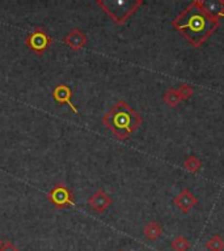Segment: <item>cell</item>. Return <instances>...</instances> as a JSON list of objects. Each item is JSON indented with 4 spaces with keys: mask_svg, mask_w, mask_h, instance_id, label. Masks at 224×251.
<instances>
[{
    "mask_svg": "<svg viewBox=\"0 0 224 251\" xmlns=\"http://www.w3.org/2000/svg\"><path fill=\"white\" fill-rule=\"evenodd\" d=\"M112 204H113V199L102 188L97 190L88 199V205L91 207L93 212H96V214H104Z\"/></svg>",
    "mask_w": 224,
    "mask_h": 251,
    "instance_id": "6",
    "label": "cell"
},
{
    "mask_svg": "<svg viewBox=\"0 0 224 251\" xmlns=\"http://www.w3.org/2000/svg\"><path fill=\"white\" fill-rule=\"evenodd\" d=\"M53 42V37L42 28H34L25 38L26 47L33 51L37 56H41L45 51H47Z\"/></svg>",
    "mask_w": 224,
    "mask_h": 251,
    "instance_id": "4",
    "label": "cell"
},
{
    "mask_svg": "<svg viewBox=\"0 0 224 251\" xmlns=\"http://www.w3.org/2000/svg\"><path fill=\"white\" fill-rule=\"evenodd\" d=\"M0 251H20L11 241H4L0 245Z\"/></svg>",
    "mask_w": 224,
    "mask_h": 251,
    "instance_id": "17",
    "label": "cell"
},
{
    "mask_svg": "<svg viewBox=\"0 0 224 251\" xmlns=\"http://www.w3.org/2000/svg\"><path fill=\"white\" fill-rule=\"evenodd\" d=\"M119 251H122V250H119Z\"/></svg>",
    "mask_w": 224,
    "mask_h": 251,
    "instance_id": "20",
    "label": "cell"
},
{
    "mask_svg": "<svg viewBox=\"0 0 224 251\" xmlns=\"http://www.w3.org/2000/svg\"><path fill=\"white\" fill-rule=\"evenodd\" d=\"M142 117L126 101H117L102 117V123L115 139L125 142L142 125Z\"/></svg>",
    "mask_w": 224,
    "mask_h": 251,
    "instance_id": "2",
    "label": "cell"
},
{
    "mask_svg": "<svg viewBox=\"0 0 224 251\" xmlns=\"http://www.w3.org/2000/svg\"><path fill=\"white\" fill-rule=\"evenodd\" d=\"M96 4L114 24L123 25L143 5V0H97Z\"/></svg>",
    "mask_w": 224,
    "mask_h": 251,
    "instance_id": "3",
    "label": "cell"
},
{
    "mask_svg": "<svg viewBox=\"0 0 224 251\" xmlns=\"http://www.w3.org/2000/svg\"><path fill=\"white\" fill-rule=\"evenodd\" d=\"M163 226L160 225V222L157 221H149L147 222L146 225H144V229H143V234L144 237L149 241H156L161 237L163 234Z\"/></svg>",
    "mask_w": 224,
    "mask_h": 251,
    "instance_id": "10",
    "label": "cell"
},
{
    "mask_svg": "<svg viewBox=\"0 0 224 251\" xmlns=\"http://www.w3.org/2000/svg\"><path fill=\"white\" fill-rule=\"evenodd\" d=\"M172 26L193 47H201L220 26V18L210 15L202 0H194L173 21Z\"/></svg>",
    "mask_w": 224,
    "mask_h": 251,
    "instance_id": "1",
    "label": "cell"
},
{
    "mask_svg": "<svg viewBox=\"0 0 224 251\" xmlns=\"http://www.w3.org/2000/svg\"><path fill=\"white\" fill-rule=\"evenodd\" d=\"M177 92L178 94H180V97H181V100L186 101L189 100V98L194 94V89H193V87L189 85V84H181L177 88Z\"/></svg>",
    "mask_w": 224,
    "mask_h": 251,
    "instance_id": "16",
    "label": "cell"
},
{
    "mask_svg": "<svg viewBox=\"0 0 224 251\" xmlns=\"http://www.w3.org/2000/svg\"><path fill=\"white\" fill-rule=\"evenodd\" d=\"M170 246L173 249L174 251H187L190 249V241L182 235H177L172 239L170 242Z\"/></svg>",
    "mask_w": 224,
    "mask_h": 251,
    "instance_id": "14",
    "label": "cell"
},
{
    "mask_svg": "<svg viewBox=\"0 0 224 251\" xmlns=\"http://www.w3.org/2000/svg\"><path fill=\"white\" fill-rule=\"evenodd\" d=\"M53 98H54L58 104H67L70 106V109L74 111V113L79 115V110L75 105L72 104L71 101V97H72V90L71 88L66 85V84H59V85H56L54 89H53Z\"/></svg>",
    "mask_w": 224,
    "mask_h": 251,
    "instance_id": "8",
    "label": "cell"
},
{
    "mask_svg": "<svg viewBox=\"0 0 224 251\" xmlns=\"http://www.w3.org/2000/svg\"><path fill=\"white\" fill-rule=\"evenodd\" d=\"M184 167L191 174H195L201 170L202 167V161L197 157V156H189L187 159L184 161Z\"/></svg>",
    "mask_w": 224,
    "mask_h": 251,
    "instance_id": "13",
    "label": "cell"
},
{
    "mask_svg": "<svg viewBox=\"0 0 224 251\" xmlns=\"http://www.w3.org/2000/svg\"><path fill=\"white\" fill-rule=\"evenodd\" d=\"M173 203L176 204L182 214H189L191 209L194 208L195 205L198 204V199L195 197L194 194L190 193L189 188H184L180 191L177 197L173 199Z\"/></svg>",
    "mask_w": 224,
    "mask_h": 251,
    "instance_id": "7",
    "label": "cell"
},
{
    "mask_svg": "<svg viewBox=\"0 0 224 251\" xmlns=\"http://www.w3.org/2000/svg\"><path fill=\"white\" fill-rule=\"evenodd\" d=\"M163 100H164V102L169 108H177L178 104L181 102V97H180V94H178L177 89H167L164 92V94H163Z\"/></svg>",
    "mask_w": 224,
    "mask_h": 251,
    "instance_id": "12",
    "label": "cell"
},
{
    "mask_svg": "<svg viewBox=\"0 0 224 251\" xmlns=\"http://www.w3.org/2000/svg\"><path fill=\"white\" fill-rule=\"evenodd\" d=\"M47 200L58 209L75 205V199L71 190L63 183H56L53 186V188L47 193Z\"/></svg>",
    "mask_w": 224,
    "mask_h": 251,
    "instance_id": "5",
    "label": "cell"
},
{
    "mask_svg": "<svg viewBox=\"0 0 224 251\" xmlns=\"http://www.w3.org/2000/svg\"><path fill=\"white\" fill-rule=\"evenodd\" d=\"M222 17H224V15H223V16H222Z\"/></svg>",
    "mask_w": 224,
    "mask_h": 251,
    "instance_id": "19",
    "label": "cell"
},
{
    "mask_svg": "<svg viewBox=\"0 0 224 251\" xmlns=\"http://www.w3.org/2000/svg\"><path fill=\"white\" fill-rule=\"evenodd\" d=\"M203 7L210 15L215 17H222L224 15V0H207L203 1Z\"/></svg>",
    "mask_w": 224,
    "mask_h": 251,
    "instance_id": "11",
    "label": "cell"
},
{
    "mask_svg": "<svg viewBox=\"0 0 224 251\" xmlns=\"http://www.w3.org/2000/svg\"><path fill=\"white\" fill-rule=\"evenodd\" d=\"M205 247L208 251H224V239L220 235H212L207 242L205 243Z\"/></svg>",
    "mask_w": 224,
    "mask_h": 251,
    "instance_id": "15",
    "label": "cell"
},
{
    "mask_svg": "<svg viewBox=\"0 0 224 251\" xmlns=\"http://www.w3.org/2000/svg\"><path fill=\"white\" fill-rule=\"evenodd\" d=\"M64 43L74 51H80L87 45V36L80 29L74 28L70 33L64 37Z\"/></svg>",
    "mask_w": 224,
    "mask_h": 251,
    "instance_id": "9",
    "label": "cell"
},
{
    "mask_svg": "<svg viewBox=\"0 0 224 251\" xmlns=\"http://www.w3.org/2000/svg\"><path fill=\"white\" fill-rule=\"evenodd\" d=\"M0 245H1V241H0Z\"/></svg>",
    "mask_w": 224,
    "mask_h": 251,
    "instance_id": "18",
    "label": "cell"
}]
</instances>
